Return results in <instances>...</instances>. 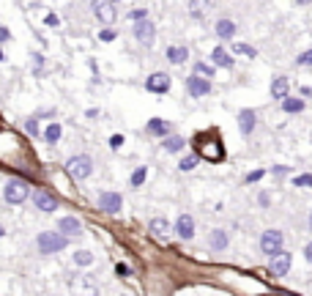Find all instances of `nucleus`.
<instances>
[{
  "instance_id": "obj_20",
  "label": "nucleus",
  "mask_w": 312,
  "mask_h": 296,
  "mask_svg": "<svg viewBox=\"0 0 312 296\" xmlns=\"http://www.w3.org/2000/svg\"><path fill=\"white\" fill-rule=\"evenodd\" d=\"M211 61L217 63V66H225V69L233 66V58H230V52L225 50V47H217V50L211 52Z\"/></svg>"
},
{
  "instance_id": "obj_4",
  "label": "nucleus",
  "mask_w": 312,
  "mask_h": 296,
  "mask_svg": "<svg viewBox=\"0 0 312 296\" xmlns=\"http://www.w3.org/2000/svg\"><path fill=\"white\" fill-rule=\"evenodd\" d=\"M282 244H285L282 230H266V233L260 236V250L266 252L268 258H274V255L282 252Z\"/></svg>"
},
{
  "instance_id": "obj_3",
  "label": "nucleus",
  "mask_w": 312,
  "mask_h": 296,
  "mask_svg": "<svg viewBox=\"0 0 312 296\" xmlns=\"http://www.w3.org/2000/svg\"><path fill=\"white\" fill-rule=\"evenodd\" d=\"M36 244H38V252H44V255H50V252H60L63 247L69 244V239L66 236H60V233H41L36 239Z\"/></svg>"
},
{
  "instance_id": "obj_11",
  "label": "nucleus",
  "mask_w": 312,
  "mask_h": 296,
  "mask_svg": "<svg viewBox=\"0 0 312 296\" xmlns=\"http://www.w3.org/2000/svg\"><path fill=\"white\" fill-rule=\"evenodd\" d=\"M33 203H36L41 211H55V209H58V198L50 195V192H44V189L33 192Z\"/></svg>"
},
{
  "instance_id": "obj_31",
  "label": "nucleus",
  "mask_w": 312,
  "mask_h": 296,
  "mask_svg": "<svg viewBox=\"0 0 312 296\" xmlns=\"http://www.w3.org/2000/svg\"><path fill=\"white\" fill-rule=\"evenodd\" d=\"M293 184L296 187H312V175L304 173V175H299V179H293Z\"/></svg>"
},
{
  "instance_id": "obj_5",
  "label": "nucleus",
  "mask_w": 312,
  "mask_h": 296,
  "mask_svg": "<svg viewBox=\"0 0 312 296\" xmlns=\"http://www.w3.org/2000/svg\"><path fill=\"white\" fill-rule=\"evenodd\" d=\"M71 293L74 296H99V285H96L93 277H77L74 283H71Z\"/></svg>"
},
{
  "instance_id": "obj_12",
  "label": "nucleus",
  "mask_w": 312,
  "mask_h": 296,
  "mask_svg": "<svg viewBox=\"0 0 312 296\" xmlns=\"http://www.w3.org/2000/svg\"><path fill=\"white\" fill-rule=\"evenodd\" d=\"M175 233H178V239H195V220L189 214H181L175 222Z\"/></svg>"
},
{
  "instance_id": "obj_27",
  "label": "nucleus",
  "mask_w": 312,
  "mask_h": 296,
  "mask_svg": "<svg viewBox=\"0 0 312 296\" xmlns=\"http://www.w3.org/2000/svg\"><path fill=\"white\" fill-rule=\"evenodd\" d=\"M181 148H183V137H175V134L173 137H164V151L173 154V151H181Z\"/></svg>"
},
{
  "instance_id": "obj_44",
  "label": "nucleus",
  "mask_w": 312,
  "mask_h": 296,
  "mask_svg": "<svg viewBox=\"0 0 312 296\" xmlns=\"http://www.w3.org/2000/svg\"><path fill=\"white\" fill-rule=\"evenodd\" d=\"M0 63H3V52H0Z\"/></svg>"
},
{
  "instance_id": "obj_40",
  "label": "nucleus",
  "mask_w": 312,
  "mask_h": 296,
  "mask_svg": "<svg viewBox=\"0 0 312 296\" xmlns=\"http://www.w3.org/2000/svg\"><path fill=\"white\" fill-rule=\"evenodd\" d=\"M9 36H11L9 30H6V28H0V42H9Z\"/></svg>"
},
{
  "instance_id": "obj_37",
  "label": "nucleus",
  "mask_w": 312,
  "mask_h": 296,
  "mask_svg": "<svg viewBox=\"0 0 312 296\" xmlns=\"http://www.w3.org/2000/svg\"><path fill=\"white\" fill-rule=\"evenodd\" d=\"M101 42H113V38H115V33H113V30H101Z\"/></svg>"
},
{
  "instance_id": "obj_17",
  "label": "nucleus",
  "mask_w": 312,
  "mask_h": 296,
  "mask_svg": "<svg viewBox=\"0 0 312 296\" xmlns=\"http://www.w3.org/2000/svg\"><path fill=\"white\" fill-rule=\"evenodd\" d=\"M217 36L225 38V42H230V38L236 36V22L233 19H219L217 22Z\"/></svg>"
},
{
  "instance_id": "obj_10",
  "label": "nucleus",
  "mask_w": 312,
  "mask_h": 296,
  "mask_svg": "<svg viewBox=\"0 0 312 296\" xmlns=\"http://www.w3.org/2000/svg\"><path fill=\"white\" fill-rule=\"evenodd\" d=\"M93 14L104 22V25H113V22L118 19V9H115V3H93Z\"/></svg>"
},
{
  "instance_id": "obj_21",
  "label": "nucleus",
  "mask_w": 312,
  "mask_h": 296,
  "mask_svg": "<svg viewBox=\"0 0 312 296\" xmlns=\"http://www.w3.org/2000/svg\"><path fill=\"white\" fill-rule=\"evenodd\" d=\"M167 129H170V124L162 121V118H151V121H148V132L156 134V137H164Z\"/></svg>"
},
{
  "instance_id": "obj_25",
  "label": "nucleus",
  "mask_w": 312,
  "mask_h": 296,
  "mask_svg": "<svg viewBox=\"0 0 312 296\" xmlns=\"http://www.w3.org/2000/svg\"><path fill=\"white\" fill-rule=\"evenodd\" d=\"M60 124H50V126H47V129H44V140L47 143H58L60 140Z\"/></svg>"
},
{
  "instance_id": "obj_15",
  "label": "nucleus",
  "mask_w": 312,
  "mask_h": 296,
  "mask_svg": "<svg viewBox=\"0 0 312 296\" xmlns=\"http://www.w3.org/2000/svg\"><path fill=\"white\" fill-rule=\"evenodd\" d=\"M58 230H60V236H77L82 228H79V222H77L74 217H60Z\"/></svg>"
},
{
  "instance_id": "obj_9",
  "label": "nucleus",
  "mask_w": 312,
  "mask_h": 296,
  "mask_svg": "<svg viewBox=\"0 0 312 296\" xmlns=\"http://www.w3.org/2000/svg\"><path fill=\"white\" fill-rule=\"evenodd\" d=\"M145 88L151 93H167L170 91V77H167L164 71H156V74H151L145 80Z\"/></svg>"
},
{
  "instance_id": "obj_16",
  "label": "nucleus",
  "mask_w": 312,
  "mask_h": 296,
  "mask_svg": "<svg viewBox=\"0 0 312 296\" xmlns=\"http://www.w3.org/2000/svg\"><path fill=\"white\" fill-rule=\"evenodd\" d=\"M148 228H151V233H154L156 239H164L167 233H170V222H167L164 217H154Z\"/></svg>"
},
{
  "instance_id": "obj_13",
  "label": "nucleus",
  "mask_w": 312,
  "mask_h": 296,
  "mask_svg": "<svg viewBox=\"0 0 312 296\" xmlns=\"http://www.w3.org/2000/svg\"><path fill=\"white\" fill-rule=\"evenodd\" d=\"M186 91L192 93V96H205L208 91H211V85H208V80H203V77H197V74H192L189 80H186Z\"/></svg>"
},
{
  "instance_id": "obj_2",
  "label": "nucleus",
  "mask_w": 312,
  "mask_h": 296,
  "mask_svg": "<svg viewBox=\"0 0 312 296\" xmlns=\"http://www.w3.org/2000/svg\"><path fill=\"white\" fill-rule=\"evenodd\" d=\"M28 195H30L28 184H25V181H19V179L9 181V184H6V189H3V198H6V203H11V206H19V203H25V201H28Z\"/></svg>"
},
{
  "instance_id": "obj_24",
  "label": "nucleus",
  "mask_w": 312,
  "mask_h": 296,
  "mask_svg": "<svg viewBox=\"0 0 312 296\" xmlns=\"http://www.w3.org/2000/svg\"><path fill=\"white\" fill-rule=\"evenodd\" d=\"M230 50L238 52V55H246V58H255V55H258V50H255V47L241 44V42H233V44H230Z\"/></svg>"
},
{
  "instance_id": "obj_30",
  "label": "nucleus",
  "mask_w": 312,
  "mask_h": 296,
  "mask_svg": "<svg viewBox=\"0 0 312 296\" xmlns=\"http://www.w3.org/2000/svg\"><path fill=\"white\" fill-rule=\"evenodd\" d=\"M195 165H197V154H192V156H186V159H181V165H178V167H181L183 173H186V170H192Z\"/></svg>"
},
{
  "instance_id": "obj_6",
  "label": "nucleus",
  "mask_w": 312,
  "mask_h": 296,
  "mask_svg": "<svg viewBox=\"0 0 312 296\" xmlns=\"http://www.w3.org/2000/svg\"><path fill=\"white\" fill-rule=\"evenodd\" d=\"M154 36H156V30H154V22H151L148 17L142 22H134V38H137L140 44L151 47V44H154Z\"/></svg>"
},
{
  "instance_id": "obj_7",
  "label": "nucleus",
  "mask_w": 312,
  "mask_h": 296,
  "mask_svg": "<svg viewBox=\"0 0 312 296\" xmlns=\"http://www.w3.org/2000/svg\"><path fill=\"white\" fill-rule=\"evenodd\" d=\"M290 255L287 252H279V255H274V258H271V263H268V274L271 277H285L287 271H290Z\"/></svg>"
},
{
  "instance_id": "obj_26",
  "label": "nucleus",
  "mask_w": 312,
  "mask_h": 296,
  "mask_svg": "<svg viewBox=\"0 0 312 296\" xmlns=\"http://www.w3.org/2000/svg\"><path fill=\"white\" fill-rule=\"evenodd\" d=\"M74 263H77V266H91V263H93V255L88 252V250H77V252H74Z\"/></svg>"
},
{
  "instance_id": "obj_39",
  "label": "nucleus",
  "mask_w": 312,
  "mask_h": 296,
  "mask_svg": "<svg viewBox=\"0 0 312 296\" xmlns=\"http://www.w3.org/2000/svg\"><path fill=\"white\" fill-rule=\"evenodd\" d=\"M304 258H307V261L312 263V242H309L307 247H304Z\"/></svg>"
},
{
  "instance_id": "obj_35",
  "label": "nucleus",
  "mask_w": 312,
  "mask_h": 296,
  "mask_svg": "<svg viewBox=\"0 0 312 296\" xmlns=\"http://www.w3.org/2000/svg\"><path fill=\"white\" fill-rule=\"evenodd\" d=\"M110 146H113V148L123 146V137H121V134H113V137H110Z\"/></svg>"
},
{
  "instance_id": "obj_36",
  "label": "nucleus",
  "mask_w": 312,
  "mask_h": 296,
  "mask_svg": "<svg viewBox=\"0 0 312 296\" xmlns=\"http://www.w3.org/2000/svg\"><path fill=\"white\" fill-rule=\"evenodd\" d=\"M132 19H134V22H142V19H145V9H142V11H140V9L132 11Z\"/></svg>"
},
{
  "instance_id": "obj_18",
  "label": "nucleus",
  "mask_w": 312,
  "mask_h": 296,
  "mask_svg": "<svg viewBox=\"0 0 312 296\" xmlns=\"http://www.w3.org/2000/svg\"><path fill=\"white\" fill-rule=\"evenodd\" d=\"M167 58H170V63H175V66H181V63H186L189 50H186V47H181V44H175V47L167 50Z\"/></svg>"
},
{
  "instance_id": "obj_8",
  "label": "nucleus",
  "mask_w": 312,
  "mask_h": 296,
  "mask_svg": "<svg viewBox=\"0 0 312 296\" xmlns=\"http://www.w3.org/2000/svg\"><path fill=\"white\" fill-rule=\"evenodd\" d=\"M121 206H123V201H121V195H118V192H101V195H99V209L101 211L118 214V211H121Z\"/></svg>"
},
{
  "instance_id": "obj_29",
  "label": "nucleus",
  "mask_w": 312,
  "mask_h": 296,
  "mask_svg": "<svg viewBox=\"0 0 312 296\" xmlns=\"http://www.w3.org/2000/svg\"><path fill=\"white\" fill-rule=\"evenodd\" d=\"M197 77H203V80H211L214 77V66H208V63H197Z\"/></svg>"
},
{
  "instance_id": "obj_22",
  "label": "nucleus",
  "mask_w": 312,
  "mask_h": 296,
  "mask_svg": "<svg viewBox=\"0 0 312 296\" xmlns=\"http://www.w3.org/2000/svg\"><path fill=\"white\" fill-rule=\"evenodd\" d=\"M227 247V233L225 230H211V250H217V252H222Z\"/></svg>"
},
{
  "instance_id": "obj_34",
  "label": "nucleus",
  "mask_w": 312,
  "mask_h": 296,
  "mask_svg": "<svg viewBox=\"0 0 312 296\" xmlns=\"http://www.w3.org/2000/svg\"><path fill=\"white\" fill-rule=\"evenodd\" d=\"M263 179V170H252L249 175H246V184H252V181H260Z\"/></svg>"
},
{
  "instance_id": "obj_43",
  "label": "nucleus",
  "mask_w": 312,
  "mask_h": 296,
  "mask_svg": "<svg viewBox=\"0 0 312 296\" xmlns=\"http://www.w3.org/2000/svg\"><path fill=\"white\" fill-rule=\"evenodd\" d=\"M309 228H312V214H309Z\"/></svg>"
},
{
  "instance_id": "obj_23",
  "label": "nucleus",
  "mask_w": 312,
  "mask_h": 296,
  "mask_svg": "<svg viewBox=\"0 0 312 296\" xmlns=\"http://www.w3.org/2000/svg\"><path fill=\"white\" fill-rule=\"evenodd\" d=\"M282 110H285V113H301L304 102L301 99H290V96H287V99H282Z\"/></svg>"
},
{
  "instance_id": "obj_41",
  "label": "nucleus",
  "mask_w": 312,
  "mask_h": 296,
  "mask_svg": "<svg viewBox=\"0 0 312 296\" xmlns=\"http://www.w3.org/2000/svg\"><path fill=\"white\" fill-rule=\"evenodd\" d=\"M115 271H118V274H129V266H121V263H118Z\"/></svg>"
},
{
  "instance_id": "obj_14",
  "label": "nucleus",
  "mask_w": 312,
  "mask_h": 296,
  "mask_svg": "<svg viewBox=\"0 0 312 296\" xmlns=\"http://www.w3.org/2000/svg\"><path fill=\"white\" fill-rule=\"evenodd\" d=\"M287 91H290V80L287 77H277L271 83V96L274 99H287Z\"/></svg>"
},
{
  "instance_id": "obj_33",
  "label": "nucleus",
  "mask_w": 312,
  "mask_h": 296,
  "mask_svg": "<svg viewBox=\"0 0 312 296\" xmlns=\"http://www.w3.org/2000/svg\"><path fill=\"white\" fill-rule=\"evenodd\" d=\"M25 129H28V134H38V124H36V118L25 121Z\"/></svg>"
},
{
  "instance_id": "obj_42",
  "label": "nucleus",
  "mask_w": 312,
  "mask_h": 296,
  "mask_svg": "<svg viewBox=\"0 0 312 296\" xmlns=\"http://www.w3.org/2000/svg\"><path fill=\"white\" fill-rule=\"evenodd\" d=\"M3 233H6V230H3V225H0V236H3Z\"/></svg>"
},
{
  "instance_id": "obj_38",
  "label": "nucleus",
  "mask_w": 312,
  "mask_h": 296,
  "mask_svg": "<svg viewBox=\"0 0 312 296\" xmlns=\"http://www.w3.org/2000/svg\"><path fill=\"white\" fill-rule=\"evenodd\" d=\"M44 22H47V25H50V28H55V25H58V22H60V19H58V17H55V14H47V19H44Z\"/></svg>"
},
{
  "instance_id": "obj_1",
  "label": "nucleus",
  "mask_w": 312,
  "mask_h": 296,
  "mask_svg": "<svg viewBox=\"0 0 312 296\" xmlns=\"http://www.w3.org/2000/svg\"><path fill=\"white\" fill-rule=\"evenodd\" d=\"M66 173H69L74 181H82V179H88V175L93 173V162H91V156H85V154L71 156L69 162H66Z\"/></svg>"
},
{
  "instance_id": "obj_32",
  "label": "nucleus",
  "mask_w": 312,
  "mask_h": 296,
  "mask_svg": "<svg viewBox=\"0 0 312 296\" xmlns=\"http://www.w3.org/2000/svg\"><path fill=\"white\" fill-rule=\"evenodd\" d=\"M296 63H301V66H312V50H307V52H301L299 58H296Z\"/></svg>"
},
{
  "instance_id": "obj_28",
  "label": "nucleus",
  "mask_w": 312,
  "mask_h": 296,
  "mask_svg": "<svg viewBox=\"0 0 312 296\" xmlns=\"http://www.w3.org/2000/svg\"><path fill=\"white\" fill-rule=\"evenodd\" d=\"M145 179H148V167H137V170H134V175H132V187H140Z\"/></svg>"
},
{
  "instance_id": "obj_19",
  "label": "nucleus",
  "mask_w": 312,
  "mask_h": 296,
  "mask_svg": "<svg viewBox=\"0 0 312 296\" xmlns=\"http://www.w3.org/2000/svg\"><path fill=\"white\" fill-rule=\"evenodd\" d=\"M238 129L244 134H249L255 129V113L252 110H241V113H238Z\"/></svg>"
}]
</instances>
